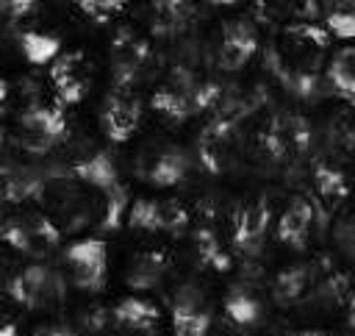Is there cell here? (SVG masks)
I'll return each instance as SVG.
<instances>
[{
    "instance_id": "obj_10",
    "label": "cell",
    "mask_w": 355,
    "mask_h": 336,
    "mask_svg": "<svg viewBox=\"0 0 355 336\" xmlns=\"http://www.w3.org/2000/svg\"><path fill=\"white\" fill-rule=\"evenodd\" d=\"M103 131L111 142H128L139 122H141V100L133 89H111L105 103H103V114H100Z\"/></svg>"
},
{
    "instance_id": "obj_2",
    "label": "cell",
    "mask_w": 355,
    "mask_h": 336,
    "mask_svg": "<svg viewBox=\"0 0 355 336\" xmlns=\"http://www.w3.org/2000/svg\"><path fill=\"white\" fill-rule=\"evenodd\" d=\"M216 100H219V86L178 81V83H164L161 89H155L150 97V106L164 119L183 122L200 111H208Z\"/></svg>"
},
{
    "instance_id": "obj_29",
    "label": "cell",
    "mask_w": 355,
    "mask_h": 336,
    "mask_svg": "<svg viewBox=\"0 0 355 336\" xmlns=\"http://www.w3.org/2000/svg\"><path fill=\"white\" fill-rule=\"evenodd\" d=\"M75 3H78V8H83L86 14L103 19V17H111V14H116L119 8H125L128 0H75Z\"/></svg>"
},
{
    "instance_id": "obj_18",
    "label": "cell",
    "mask_w": 355,
    "mask_h": 336,
    "mask_svg": "<svg viewBox=\"0 0 355 336\" xmlns=\"http://www.w3.org/2000/svg\"><path fill=\"white\" fill-rule=\"evenodd\" d=\"M189 175V156L180 147H164L153 156L150 167L144 169V180L155 189H169L183 183Z\"/></svg>"
},
{
    "instance_id": "obj_35",
    "label": "cell",
    "mask_w": 355,
    "mask_h": 336,
    "mask_svg": "<svg viewBox=\"0 0 355 336\" xmlns=\"http://www.w3.org/2000/svg\"><path fill=\"white\" fill-rule=\"evenodd\" d=\"M294 336H327V333H322V330H300Z\"/></svg>"
},
{
    "instance_id": "obj_8",
    "label": "cell",
    "mask_w": 355,
    "mask_h": 336,
    "mask_svg": "<svg viewBox=\"0 0 355 336\" xmlns=\"http://www.w3.org/2000/svg\"><path fill=\"white\" fill-rule=\"evenodd\" d=\"M147 58H150L147 42L136 31L119 28L111 42V83L116 89H133Z\"/></svg>"
},
{
    "instance_id": "obj_32",
    "label": "cell",
    "mask_w": 355,
    "mask_h": 336,
    "mask_svg": "<svg viewBox=\"0 0 355 336\" xmlns=\"http://www.w3.org/2000/svg\"><path fill=\"white\" fill-rule=\"evenodd\" d=\"M0 336H17V325L14 322H6L3 330H0Z\"/></svg>"
},
{
    "instance_id": "obj_9",
    "label": "cell",
    "mask_w": 355,
    "mask_h": 336,
    "mask_svg": "<svg viewBox=\"0 0 355 336\" xmlns=\"http://www.w3.org/2000/svg\"><path fill=\"white\" fill-rule=\"evenodd\" d=\"M272 219V205L266 197H247L233 211V247L244 255L261 250L266 228Z\"/></svg>"
},
{
    "instance_id": "obj_26",
    "label": "cell",
    "mask_w": 355,
    "mask_h": 336,
    "mask_svg": "<svg viewBox=\"0 0 355 336\" xmlns=\"http://www.w3.org/2000/svg\"><path fill=\"white\" fill-rule=\"evenodd\" d=\"M324 28L330 31V36L355 39V0H327Z\"/></svg>"
},
{
    "instance_id": "obj_22",
    "label": "cell",
    "mask_w": 355,
    "mask_h": 336,
    "mask_svg": "<svg viewBox=\"0 0 355 336\" xmlns=\"http://www.w3.org/2000/svg\"><path fill=\"white\" fill-rule=\"evenodd\" d=\"M227 319L233 325H241V328H250L255 322H261L263 317V305L261 300L250 292V289H241V286H233L227 294H225V303H222Z\"/></svg>"
},
{
    "instance_id": "obj_5",
    "label": "cell",
    "mask_w": 355,
    "mask_h": 336,
    "mask_svg": "<svg viewBox=\"0 0 355 336\" xmlns=\"http://www.w3.org/2000/svg\"><path fill=\"white\" fill-rule=\"evenodd\" d=\"M64 258H67V267H69V280L80 292H100L105 286L108 247H105L103 239H97V236L78 239L67 247Z\"/></svg>"
},
{
    "instance_id": "obj_30",
    "label": "cell",
    "mask_w": 355,
    "mask_h": 336,
    "mask_svg": "<svg viewBox=\"0 0 355 336\" xmlns=\"http://www.w3.org/2000/svg\"><path fill=\"white\" fill-rule=\"evenodd\" d=\"M0 6H3V11H6V17L19 19V17H25V14L33 11L36 0H0Z\"/></svg>"
},
{
    "instance_id": "obj_33",
    "label": "cell",
    "mask_w": 355,
    "mask_h": 336,
    "mask_svg": "<svg viewBox=\"0 0 355 336\" xmlns=\"http://www.w3.org/2000/svg\"><path fill=\"white\" fill-rule=\"evenodd\" d=\"M347 311H349V325L355 328V292L349 294V308H347Z\"/></svg>"
},
{
    "instance_id": "obj_13",
    "label": "cell",
    "mask_w": 355,
    "mask_h": 336,
    "mask_svg": "<svg viewBox=\"0 0 355 336\" xmlns=\"http://www.w3.org/2000/svg\"><path fill=\"white\" fill-rule=\"evenodd\" d=\"M86 69H89L86 56L80 50H69L50 64V81H53V89L61 106H75L86 97V89H89Z\"/></svg>"
},
{
    "instance_id": "obj_12",
    "label": "cell",
    "mask_w": 355,
    "mask_h": 336,
    "mask_svg": "<svg viewBox=\"0 0 355 336\" xmlns=\"http://www.w3.org/2000/svg\"><path fill=\"white\" fill-rule=\"evenodd\" d=\"M211 305L197 286H183L172 300V330L175 336H208Z\"/></svg>"
},
{
    "instance_id": "obj_20",
    "label": "cell",
    "mask_w": 355,
    "mask_h": 336,
    "mask_svg": "<svg viewBox=\"0 0 355 336\" xmlns=\"http://www.w3.org/2000/svg\"><path fill=\"white\" fill-rule=\"evenodd\" d=\"M111 317H114L116 325H122L128 330H153L158 325V319H161V311L150 297L128 294L114 305Z\"/></svg>"
},
{
    "instance_id": "obj_4",
    "label": "cell",
    "mask_w": 355,
    "mask_h": 336,
    "mask_svg": "<svg viewBox=\"0 0 355 336\" xmlns=\"http://www.w3.org/2000/svg\"><path fill=\"white\" fill-rule=\"evenodd\" d=\"M64 292H67L64 275L44 264H31V267L19 269L8 283L11 300H17L19 305H25L31 311L58 305L64 300Z\"/></svg>"
},
{
    "instance_id": "obj_3",
    "label": "cell",
    "mask_w": 355,
    "mask_h": 336,
    "mask_svg": "<svg viewBox=\"0 0 355 336\" xmlns=\"http://www.w3.org/2000/svg\"><path fill=\"white\" fill-rule=\"evenodd\" d=\"M69 133L67 117L58 106H28L17 117L14 142L28 153H47Z\"/></svg>"
},
{
    "instance_id": "obj_34",
    "label": "cell",
    "mask_w": 355,
    "mask_h": 336,
    "mask_svg": "<svg viewBox=\"0 0 355 336\" xmlns=\"http://www.w3.org/2000/svg\"><path fill=\"white\" fill-rule=\"evenodd\" d=\"M202 3H211V6H236L241 0H202Z\"/></svg>"
},
{
    "instance_id": "obj_17",
    "label": "cell",
    "mask_w": 355,
    "mask_h": 336,
    "mask_svg": "<svg viewBox=\"0 0 355 336\" xmlns=\"http://www.w3.org/2000/svg\"><path fill=\"white\" fill-rule=\"evenodd\" d=\"M169 272V255L164 250H141L130 258L125 269V283L133 292H150L164 283Z\"/></svg>"
},
{
    "instance_id": "obj_14",
    "label": "cell",
    "mask_w": 355,
    "mask_h": 336,
    "mask_svg": "<svg viewBox=\"0 0 355 336\" xmlns=\"http://www.w3.org/2000/svg\"><path fill=\"white\" fill-rule=\"evenodd\" d=\"M258 50V31L247 19H230L222 25V39H219V69L236 72L241 69Z\"/></svg>"
},
{
    "instance_id": "obj_24",
    "label": "cell",
    "mask_w": 355,
    "mask_h": 336,
    "mask_svg": "<svg viewBox=\"0 0 355 336\" xmlns=\"http://www.w3.org/2000/svg\"><path fill=\"white\" fill-rule=\"evenodd\" d=\"M313 189H316V194H319L324 203H330V205H338L341 200L349 197V183H347L344 172L336 169L333 164H324V161H319V164L313 167Z\"/></svg>"
},
{
    "instance_id": "obj_16",
    "label": "cell",
    "mask_w": 355,
    "mask_h": 336,
    "mask_svg": "<svg viewBox=\"0 0 355 336\" xmlns=\"http://www.w3.org/2000/svg\"><path fill=\"white\" fill-rule=\"evenodd\" d=\"M313 219H316L313 203L308 197H291L286 203V208L280 211V217H277L275 233H277V239L283 244H288L294 250H302L308 244V239H311Z\"/></svg>"
},
{
    "instance_id": "obj_1",
    "label": "cell",
    "mask_w": 355,
    "mask_h": 336,
    "mask_svg": "<svg viewBox=\"0 0 355 336\" xmlns=\"http://www.w3.org/2000/svg\"><path fill=\"white\" fill-rule=\"evenodd\" d=\"M36 203L42 211L58 225V230H83L92 222L103 225L105 217V197L86 186L80 178L69 172V178H44V186L39 189Z\"/></svg>"
},
{
    "instance_id": "obj_31",
    "label": "cell",
    "mask_w": 355,
    "mask_h": 336,
    "mask_svg": "<svg viewBox=\"0 0 355 336\" xmlns=\"http://www.w3.org/2000/svg\"><path fill=\"white\" fill-rule=\"evenodd\" d=\"M33 336H78V333L69 328H44V330H36Z\"/></svg>"
},
{
    "instance_id": "obj_25",
    "label": "cell",
    "mask_w": 355,
    "mask_h": 336,
    "mask_svg": "<svg viewBox=\"0 0 355 336\" xmlns=\"http://www.w3.org/2000/svg\"><path fill=\"white\" fill-rule=\"evenodd\" d=\"M194 250H197V258H200L202 267H211L216 272H227L230 269V255L222 247V242H219L214 228L202 225V228L194 230Z\"/></svg>"
},
{
    "instance_id": "obj_11",
    "label": "cell",
    "mask_w": 355,
    "mask_h": 336,
    "mask_svg": "<svg viewBox=\"0 0 355 336\" xmlns=\"http://www.w3.org/2000/svg\"><path fill=\"white\" fill-rule=\"evenodd\" d=\"M311 144V128L302 117L297 114H280L269 122L266 136H263V150L275 158V161H286V158H297L308 150Z\"/></svg>"
},
{
    "instance_id": "obj_7",
    "label": "cell",
    "mask_w": 355,
    "mask_h": 336,
    "mask_svg": "<svg viewBox=\"0 0 355 336\" xmlns=\"http://www.w3.org/2000/svg\"><path fill=\"white\" fill-rule=\"evenodd\" d=\"M128 225L147 233H183L189 225V211L180 200H133L128 211Z\"/></svg>"
},
{
    "instance_id": "obj_23",
    "label": "cell",
    "mask_w": 355,
    "mask_h": 336,
    "mask_svg": "<svg viewBox=\"0 0 355 336\" xmlns=\"http://www.w3.org/2000/svg\"><path fill=\"white\" fill-rule=\"evenodd\" d=\"M19 47H22V56L28 58V64H33V67L53 64L61 56V42L44 31H22Z\"/></svg>"
},
{
    "instance_id": "obj_15",
    "label": "cell",
    "mask_w": 355,
    "mask_h": 336,
    "mask_svg": "<svg viewBox=\"0 0 355 336\" xmlns=\"http://www.w3.org/2000/svg\"><path fill=\"white\" fill-rule=\"evenodd\" d=\"M69 172H72L75 178H80L86 186H92L94 192H100V194L105 197V203H108L111 197L125 194V186H122V180H119V169H116V164H114V156L105 153V150H97V153L80 158Z\"/></svg>"
},
{
    "instance_id": "obj_6",
    "label": "cell",
    "mask_w": 355,
    "mask_h": 336,
    "mask_svg": "<svg viewBox=\"0 0 355 336\" xmlns=\"http://www.w3.org/2000/svg\"><path fill=\"white\" fill-rule=\"evenodd\" d=\"M3 239L14 250L28 253V255H36V253L53 247L61 239V230H58V225L44 211H28V214H19V217L6 219Z\"/></svg>"
},
{
    "instance_id": "obj_27",
    "label": "cell",
    "mask_w": 355,
    "mask_h": 336,
    "mask_svg": "<svg viewBox=\"0 0 355 336\" xmlns=\"http://www.w3.org/2000/svg\"><path fill=\"white\" fill-rule=\"evenodd\" d=\"M189 11H191L189 0H155V17L161 28H180Z\"/></svg>"
},
{
    "instance_id": "obj_21",
    "label": "cell",
    "mask_w": 355,
    "mask_h": 336,
    "mask_svg": "<svg viewBox=\"0 0 355 336\" xmlns=\"http://www.w3.org/2000/svg\"><path fill=\"white\" fill-rule=\"evenodd\" d=\"M327 81L341 100L355 103V44L333 53L327 61Z\"/></svg>"
},
{
    "instance_id": "obj_28",
    "label": "cell",
    "mask_w": 355,
    "mask_h": 336,
    "mask_svg": "<svg viewBox=\"0 0 355 336\" xmlns=\"http://www.w3.org/2000/svg\"><path fill=\"white\" fill-rule=\"evenodd\" d=\"M333 239H336V247L344 258L355 261V214H344L336 228H333Z\"/></svg>"
},
{
    "instance_id": "obj_19",
    "label": "cell",
    "mask_w": 355,
    "mask_h": 336,
    "mask_svg": "<svg viewBox=\"0 0 355 336\" xmlns=\"http://www.w3.org/2000/svg\"><path fill=\"white\" fill-rule=\"evenodd\" d=\"M313 283H316V269L311 264H294L275 275L272 297L277 305H294L313 289Z\"/></svg>"
}]
</instances>
